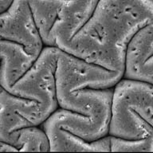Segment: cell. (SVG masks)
<instances>
[{
	"label": "cell",
	"instance_id": "obj_15",
	"mask_svg": "<svg viewBox=\"0 0 153 153\" xmlns=\"http://www.w3.org/2000/svg\"><path fill=\"white\" fill-rule=\"evenodd\" d=\"M14 0H0V13L7 11L11 7Z\"/></svg>",
	"mask_w": 153,
	"mask_h": 153
},
{
	"label": "cell",
	"instance_id": "obj_2",
	"mask_svg": "<svg viewBox=\"0 0 153 153\" xmlns=\"http://www.w3.org/2000/svg\"><path fill=\"white\" fill-rule=\"evenodd\" d=\"M61 50L56 46H44L28 72L7 90L14 95L38 101L47 119L59 108L55 71Z\"/></svg>",
	"mask_w": 153,
	"mask_h": 153
},
{
	"label": "cell",
	"instance_id": "obj_1",
	"mask_svg": "<svg viewBox=\"0 0 153 153\" xmlns=\"http://www.w3.org/2000/svg\"><path fill=\"white\" fill-rule=\"evenodd\" d=\"M153 23V0H99L85 25L61 50L111 71H125L128 45Z\"/></svg>",
	"mask_w": 153,
	"mask_h": 153
},
{
	"label": "cell",
	"instance_id": "obj_14",
	"mask_svg": "<svg viewBox=\"0 0 153 153\" xmlns=\"http://www.w3.org/2000/svg\"><path fill=\"white\" fill-rule=\"evenodd\" d=\"M19 152V151L11 144L3 141H0V152Z\"/></svg>",
	"mask_w": 153,
	"mask_h": 153
},
{
	"label": "cell",
	"instance_id": "obj_8",
	"mask_svg": "<svg viewBox=\"0 0 153 153\" xmlns=\"http://www.w3.org/2000/svg\"><path fill=\"white\" fill-rule=\"evenodd\" d=\"M50 152H111V136L88 141L69 131L58 128L47 134Z\"/></svg>",
	"mask_w": 153,
	"mask_h": 153
},
{
	"label": "cell",
	"instance_id": "obj_12",
	"mask_svg": "<svg viewBox=\"0 0 153 153\" xmlns=\"http://www.w3.org/2000/svg\"><path fill=\"white\" fill-rule=\"evenodd\" d=\"M111 152H153V136L128 140L111 136Z\"/></svg>",
	"mask_w": 153,
	"mask_h": 153
},
{
	"label": "cell",
	"instance_id": "obj_3",
	"mask_svg": "<svg viewBox=\"0 0 153 153\" xmlns=\"http://www.w3.org/2000/svg\"><path fill=\"white\" fill-rule=\"evenodd\" d=\"M124 74L123 71H111L62 50L55 71L57 93H71L85 88H112L124 77Z\"/></svg>",
	"mask_w": 153,
	"mask_h": 153
},
{
	"label": "cell",
	"instance_id": "obj_11",
	"mask_svg": "<svg viewBox=\"0 0 153 153\" xmlns=\"http://www.w3.org/2000/svg\"><path fill=\"white\" fill-rule=\"evenodd\" d=\"M0 141L11 144L19 152H50V139L40 125L25 127L0 136Z\"/></svg>",
	"mask_w": 153,
	"mask_h": 153
},
{
	"label": "cell",
	"instance_id": "obj_9",
	"mask_svg": "<svg viewBox=\"0 0 153 153\" xmlns=\"http://www.w3.org/2000/svg\"><path fill=\"white\" fill-rule=\"evenodd\" d=\"M153 55V23L140 29L130 41L126 53L124 78L131 79L144 62Z\"/></svg>",
	"mask_w": 153,
	"mask_h": 153
},
{
	"label": "cell",
	"instance_id": "obj_7",
	"mask_svg": "<svg viewBox=\"0 0 153 153\" xmlns=\"http://www.w3.org/2000/svg\"><path fill=\"white\" fill-rule=\"evenodd\" d=\"M1 44V87L8 90L30 69L37 59L24 45L12 41L0 39Z\"/></svg>",
	"mask_w": 153,
	"mask_h": 153
},
{
	"label": "cell",
	"instance_id": "obj_10",
	"mask_svg": "<svg viewBox=\"0 0 153 153\" xmlns=\"http://www.w3.org/2000/svg\"><path fill=\"white\" fill-rule=\"evenodd\" d=\"M65 0H27L45 46H56L51 31Z\"/></svg>",
	"mask_w": 153,
	"mask_h": 153
},
{
	"label": "cell",
	"instance_id": "obj_6",
	"mask_svg": "<svg viewBox=\"0 0 153 153\" xmlns=\"http://www.w3.org/2000/svg\"><path fill=\"white\" fill-rule=\"evenodd\" d=\"M99 0H65L51 31L57 47L68 42L93 15Z\"/></svg>",
	"mask_w": 153,
	"mask_h": 153
},
{
	"label": "cell",
	"instance_id": "obj_13",
	"mask_svg": "<svg viewBox=\"0 0 153 153\" xmlns=\"http://www.w3.org/2000/svg\"><path fill=\"white\" fill-rule=\"evenodd\" d=\"M131 80H138L153 85V55L135 73Z\"/></svg>",
	"mask_w": 153,
	"mask_h": 153
},
{
	"label": "cell",
	"instance_id": "obj_4",
	"mask_svg": "<svg viewBox=\"0 0 153 153\" xmlns=\"http://www.w3.org/2000/svg\"><path fill=\"white\" fill-rule=\"evenodd\" d=\"M0 22L1 39L22 44L38 59L45 45L27 0H14L11 7L1 14Z\"/></svg>",
	"mask_w": 153,
	"mask_h": 153
},
{
	"label": "cell",
	"instance_id": "obj_5",
	"mask_svg": "<svg viewBox=\"0 0 153 153\" xmlns=\"http://www.w3.org/2000/svg\"><path fill=\"white\" fill-rule=\"evenodd\" d=\"M131 109L153 128V85L138 80L123 78L115 85L112 116Z\"/></svg>",
	"mask_w": 153,
	"mask_h": 153
}]
</instances>
